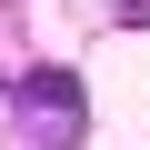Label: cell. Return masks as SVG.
<instances>
[{
    "instance_id": "obj_1",
    "label": "cell",
    "mask_w": 150,
    "mask_h": 150,
    "mask_svg": "<svg viewBox=\"0 0 150 150\" xmlns=\"http://www.w3.org/2000/svg\"><path fill=\"white\" fill-rule=\"evenodd\" d=\"M20 110H30L40 150H70V130H80V80H70V70H30L20 80Z\"/></svg>"
}]
</instances>
